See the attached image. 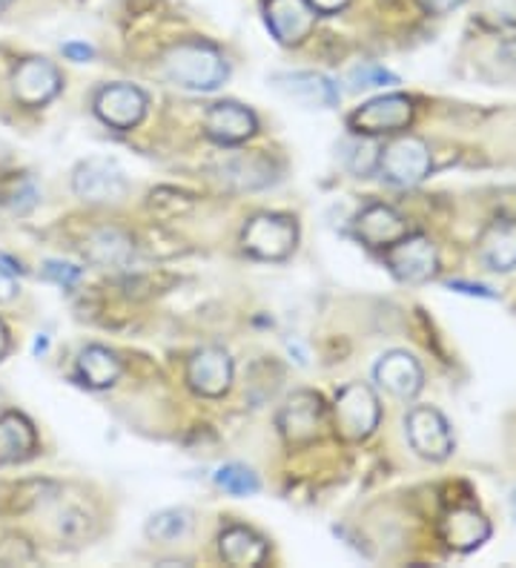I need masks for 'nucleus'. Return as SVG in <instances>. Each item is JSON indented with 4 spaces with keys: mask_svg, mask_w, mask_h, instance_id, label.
<instances>
[{
    "mask_svg": "<svg viewBox=\"0 0 516 568\" xmlns=\"http://www.w3.org/2000/svg\"><path fill=\"white\" fill-rule=\"evenodd\" d=\"M34 450L32 425L18 414L0 416V463H18Z\"/></svg>",
    "mask_w": 516,
    "mask_h": 568,
    "instance_id": "obj_23",
    "label": "nucleus"
},
{
    "mask_svg": "<svg viewBox=\"0 0 516 568\" xmlns=\"http://www.w3.org/2000/svg\"><path fill=\"white\" fill-rule=\"evenodd\" d=\"M219 551L224 557V562H230V566L250 568L262 566L264 557H267V542L255 531H250V528L230 526L219 537Z\"/></svg>",
    "mask_w": 516,
    "mask_h": 568,
    "instance_id": "obj_20",
    "label": "nucleus"
},
{
    "mask_svg": "<svg viewBox=\"0 0 516 568\" xmlns=\"http://www.w3.org/2000/svg\"><path fill=\"white\" fill-rule=\"evenodd\" d=\"M43 278L63 284V287H72V284L81 278V267H75V264H67V262H47L43 264Z\"/></svg>",
    "mask_w": 516,
    "mask_h": 568,
    "instance_id": "obj_29",
    "label": "nucleus"
},
{
    "mask_svg": "<svg viewBox=\"0 0 516 568\" xmlns=\"http://www.w3.org/2000/svg\"><path fill=\"white\" fill-rule=\"evenodd\" d=\"M7 347H9V336H7V327L0 325V359L7 356Z\"/></svg>",
    "mask_w": 516,
    "mask_h": 568,
    "instance_id": "obj_36",
    "label": "nucleus"
},
{
    "mask_svg": "<svg viewBox=\"0 0 516 568\" xmlns=\"http://www.w3.org/2000/svg\"><path fill=\"white\" fill-rule=\"evenodd\" d=\"M333 414H336L338 437L347 439V443H358V439H367L376 430L382 408H378L376 394L367 385L353 382V385L338 390Z\"/></svg>",
    "mask_w": 516,
    "mask_h": 568,
    "instance_id": "obj_3",
    "label": "nucleus"
},
{
    "mask_svg": "<svg viewBox=\"0 0 516 568\" xmlns=\"http://www.w3.org/2000/svg\"><path fill=\"white\" fill-rule=\"evenodd\" d=\"M451 287L454 291H462V293H476V296H485V298H494V293H488L485 287H479V284H462V282H451Z\"/></svg>",
    "mask_w": 516,
    "mask_h": 568,
    "instance_id": "obj_34",
    "label": "nucleus"
},
{
    "mask_svg": "<svg viewBox=\"0 0 516 568\" xmlns=\"http://www.w3.org/2000/svg\"><path fill=\"white\" fill-rule=\"evenodd\" d=\"M186 528H190V514L172 508V511L152 514L150 523H146V537L159 542H172L184 537Z\"/></svg>",
    "mask_w": 516,
    "mask_h": 568,
    "instance_id": "obj_24",
    "label": "nucleus"
},
{
    "mask_svg": "<svg viewBox=\"0 0 516 568\" xmlns=\"http://www.w3.org/2000/svg\"><path fill=\"white\" fill-rule=\"evenodd\" d=\"M63 55L72 58V61H90L95 52H92V47H87V43H67V47H63Z\"/></svg>",
    "mask_w": 516,
    "mask_h": 568,
    "instance_id": "obj_32",
    "label": "nucleus"
},
{
    "mask_svg": "<svg viewBox=\"0 0 516 568\" xmlns=\"http://www.w3.org/2000/svg\"><path fill=\"white\" fill-rule=\"evenodd\" d=\"M275 90L284 92L290 101L302 104L304 110H331L338 101L336 83L318 72H290V75L273 78Z\"/></svg>",
    "mask_w": 516,
    "mask_h": 568,
    "instance_id": "obj_16",
    "label": "nucleus"
},
{
    "mask_svg": "<svg viewBox=\"0 0 516 568\" xmlns=\"http://www.w3.org/2000/svg\"><path fill=\"white\" fill-rule=\"evenodd\" d=\"M264 14L270 32L284 47H299L316 27V9L307 0H267Z\"/></svg>",
    "mask_w": 516,
    "mask_h": 568,
    "instance_id": "obj_11",
    "label": "nucleus"
},
{
    "mask_svg": "<svg viewBox=\"0 0 516 568\" xmlns=\"http://www.w3.org/2000/svg\"><path fill=\"white\" fill-rule=\"evenodd\" d=\"M503 58H505V61L516 63V41L505 43V47H503Z\"/></svg>",
    "mask_w": 516,
    "mask_h": 568,
    "instance_id": "obj_35",
    "label": "nucleus"
},
{
    "mask_svg": "<svg viewBox=\"0 0 516 568\" xmlns=\"http://www.w3.org/2000/svg\"><path fill=\"white\" fill-rule=\"evenodd\" d=\"M413 121V101L407 95H382L373 98L367 104L358 106L353 112L347 124L356 135H367V139H378V135H393V132L407 130Z\"/></svg>",
    "mask_w": 516,
    "mask_h": 568,
    "instance_id": "obj_5",
    "label": "nucleus"
},
{
    "mask_svg": "<svg viewBox=\"0 0 516 568\" xmlns=\"http://www.w3.org/2000/svg\"><path fill=\"white\" fill-rule=\"evenodd\" d=\"M87 256L90 262L101 264V267H127L132 258V242L121 233V230H98L87 239Z\"/></svg>",
    "mask_w": 516,
    "mask_h": 568,
    "instance_id": "obj_22",
    "label": "nucleus"
},
{
    "mask_svg": "<svg viewBox=\"0 0 516 568\" xmlns=\"http://www.w3.org/2000/svg\"><path fill=\"white\" fill-rule=\"evenodd\" d=\"M439 537L451 551L468 555L490 537V523L476 508H451L439 520Z\"/></svg>",
    "mask_w": 516,
    "mask_h": 568,
    "instance_id": "obj_15",
    "label": "nucleus"
},
{
    "mask_svg": "<svg viewBox=\"0 0 516 568\" xmlns=\"http://www.w3.org/2000/svg\"><path fill=\"white\" fill-rule=\"evenodd\" d=\"M186 382L201 396H224L233 382V359L221 347H204L186 365Z\"/></svg>",
    "mask_w": 516,
    "mask_h": 568,
    "instance_id": "obj_14",
    "label": "nucleus"
},
{
    "mask_svg": "<svg viewBox=\"0 0 516 568\" xmlns=\"http://www.w3.org/2000/svg\"><path fill=\"white\" fill-rule=\"evenodd\" d=\"M482 18L494 27H514L516 0H482Z\"/></svg>",
    "mask_w": 516,
    "mask_h": 568,
    "instance_id": "obj_28",
    "label": "nucleus"
},
{
    "mask_svg": "<svg viewBox=\"0 0 516 568\" xmlns=\"http://www.w3.org/2000/svg\"><path fill=\"white\" fill-rule=\"evenodd\" d=\"M324 425V405L322 396L313 390H299L284 403L279 414V428L287 445H307L322 434Z\"/></svg>",
    "mask_w": 516,
    "mask_h": 568,
    "instance_id": "obj_9",
    "label": "nucleus"
},
{
    "mask_svg": "<svg viewBox=\"0 0 516 568\" xmlns=\"http://www.w3.org/2000/svg\"><path fill=\"white\" fill-rule=\"evenodd\" d=\"M78 374H81L83 385H90V388H110L121 376V359L107 347L90 345L78 356Z\"/></svg>",
    "mask_w": 516,
    "mask_h": 568,
    "instance_id": "obj_21",
    "label": "nucleus"
},
{
    "mask_svg": "<svg viewBox=\"0 0 516 568\" xmlns=\"http://www.w3.org/2000/svg\"><path fill=\"white\" fill-rule=\"evenodd\" d=\"M95 115L112 130H132L146 115V95L132 83H112L95 95Z\"/></svg>",
    "mask_w": 516,
    "mask_h": 568,
    "instance_id": "obj_10",
    "label": "nucleus"
},
{
    "mask_svg": "<svg viewBox=\"0 0 516 568\" xmlns=\"http://www.w3.org/2000/svg\"><path fill=\"white\" fill-rule=\"evenodd\" d=\"M416 3H419L427 14H447L454 12V9H459L465 0H416Z\"/></svg>",
    "mask_w": 516,
    "mask_h": 568,
    "instance_id": "obj_31",
    "label": "nucleus"
},
{
    "mask_svg": "<svg viewBox=\"0 0 516 568\" xmlns=\"http://www.w3.org/2000/svg\"><path fill=\"white\" fill-rule=\"evenodd\" d=\"M479 256L485 258L490 271L508 273L516 267V222L499 219L490 224L479 239Z\"/></svg>",
    "mask_w": 516,
    "mask_h": 568,
    "instance_id": "obj_19",
    "label": "nucleus"
},
{
    "mask_svg": "<svg viewBox=\"0 0 516 568\" xmlns=\"http://www.w3.org/2000/svg\"><path fill=\"white\" fill-rule=\"evenodd\" d=\"M351 83L353 90H373V87H393V83H399V78L376 67V63H362L351 72Z\"/></svg>",
    "mask_w": 516,
    "mask_h": 568,
    "instance_id": "obj_27",
    "label": "nucleus"
},
{
    "mask_svg": "<svg viewBox=\"0 0 516 568\" xmlns=\"http://www.w3.org/2000/svg\"><path fill=\"white\" fill-rule=\"evenodd\" d=\"M204 130L219 144H241L255 132V115L247 106L215 104L204 115Z\"/></svg>",
    "mask_w": 516,
    "mask_h": 568,
    "instance_id": "obj_18",
    "label": "nucleus"
},
{
    "mask_svg": "<svg viewBox=\"0 0 516 568\" xmlns=\"http://www.w3.org/2000/svg\"><path fill=\"white\" fill-rule=\"evenodd\" d=\"M393 276L407 284H425L439 271V253L427 236H402L385 250Z\"/></svg>",
    "mask_w": 516,
    "mask_h": 568,
    "instance_id": "obj_7",
    "label": "nucleus"
},
{
    "mask_svg": "<svg viewBox=\"0 0 516 568\" xmlns=\"http://www.w3.org/2000/svg\"><path fill=\"white\" fill-rule=\"evenodd\" d=\"M9 3H12V0H0V12H3V9H7Z\"/></svg>",
    "mask_w": 516,
    "mask_h": 568,
    "instance_id": "obj_37",
    "label": "nucleus"
},
{
    "mask_svg": "<svg viewBox=\"0 0 516 568\" xmlns=\"http://www.w3.org/2000/svg\"><path fill=\"white\" fill-rule=\"evenodd\" d=\"M378 153H382V150L373 144V139H367V135H358V139L353 141L351 153H347V166H351L356 175L373 173V170L378 166Z\"/></svg>",
    "mask_w": 516,
    "mask_h": 568,
    "instance_id": "obj_26",
    "label": "nucleus"
},
{
    "mask_svg": "<svg viewBox=\"0 0 516 568\" xmlns=\"http://www.w3.org/2000/svg\"><path fill=\"white\" fill-rule=\"evenodd\" d=\"M378 170L396 187H413L431 173V146L416 135H399L378 153Z\"/></svg>",
    "mask_w": 516,
    "mask_h": 568,
    "instance_id": "obj_4",
    "label": "nucleus"
},
{
    "mask_svg": "<svg viewBox=\"0 0 516 568\" xmlns=\"http://www.w3.org/2000/svg\"><path fill=\"white\" fill-rule=\"evenodd\" d=\"M353 227H356L358 242L373 250H387L402 236H407V222L387 204H371V207L362 210Z\"/></svg>",
    "mask_w": 516,
    "mask_h": 568,
    "instance_id": "obj_17",
    "label": "nucleus"
},
{
    "mask_svg": "<svg viewBox=\"0 0 516 568\" xmlns=\"http://www.w3.org/2000/svg\"><path fill=\"white\" fill-rule=\"evenodd\" d=\"M307 3L322 14H333V12H338V9L347 7V0H307Z\"/></svg>",
    "mask_w": 516,
    "mask_h": 568,
    "instance_id": "obj_33",
    "label": "nucleus"
},
{
    "mask_svg": "<svg viewBox=\"0 0 516 568\" xmlns=\"http://www.w3.org/2000/svg\"><path fill=\"white\" fill-rule=\"evenodd\" d=\"M12 92L23 106H43L61 92V75L43 58H29L14 70Z\"/></svg>",
    "mask_w": 516,
    "mask_h": 568,
    "instance_id": "obj_12",
    "label": "nucleus"
},
{
    "mask_svg": "<svg viewBox=\"0 0 516 568\" xmlns=\"http://www.w3.org/2000/svg\"><path fill=\"white\" fill-rule=\"evenodd\" d=\"M14 293H18V278H14L12 267L0 262V302H9Z\"/></svg>",
    "mask_w": 516,
    "mask_h": 568,
    "instance_id": "obj_30",
    "label": "nucleus"
},
{
    "mask_svg": "<svg viewBox=\"0 0 516 568\" xmlns=\"http://www.w3.org/2000/svg\"><path fill=\"white\" fill-rule=\"evenodd\" d=\"M405 430L411 448L419 454L422 459L431 463H442L454 454V434L447 425L445 416L431 405H419L405 416Z\"/></svg>",
    "mask_w": 516,
    "mask_h": 568,
    "instance_id": "obj_6",
    "label": "nucleus"
},
{
    "mask_svg": "<svg viewBox=\"0 0 516 568\" xmlns=\"http://www.w3.org/2000/svg\"><path fill=\"white\" fill-rule=\"evenodd\" d=\"M215 483H219L221 488L227 494H233V497H250V494L259 491V477H255L250 468H244V465H224V468H219V474H215Z\"/></svg>",
    "mask_w": 516,
    "mask_h": 568,
    "instance_id": "obj_25",
    "label": "nucleus"
},
{
    "mask_svg": "<svg viewBox=\"0 0 516 568\" xmlns=\"http://www.w3.org/2000/svg\"><path fill=\"white\" fill-rule=\"evenodd\" d=\"M164 75L186 90H219L227 81V61L210 43H179L164 55Z\"/></svg>",
    "mask_w": 516,
    "mask_h": 568,
    "instance_id": "obj_1",
    "label": "nucleus"
},
{
    "mask_svg": "<svg viewBox=\"0 0 516 568\" xmlns=\"http://www.w3.org/2000/svg\"><path fill=\"white\" fill-rule=\"evenodd\" d=\"M72 190L90 204H115L127 195L124 170L110 159H90L78 164L72 175Z\"/></svg>",
    "mask_w": 516,
    "mask_h": 568,
    "instance_id": "obj_8",
    "label": "nucleus"
},
{
    "mask_svg": "<svg viewBox=\"0 0 516 568\" xmlns=\"http://www.w3.org/2000/svg\"><path fill=\"white\" fill-rule=\"evenodd\" d=\"M373 376H376L378 388L387 390L396 399H413L422 390V385H425L422 365L407 351H391V354L382 356Z\"/></svg>",
    "mask_w": 516,
    "mask_h": 568,
    "instance_id": "obj_13",
    "label": "nucleus"
},
{
    "mask_svg": "<svg viewBox=\"0 0 516 568\" xmlns=\"http://www.w3.org/2000/svg\"><path fill=\"white\" fill-rule=\"evenodd\" d=\"M299 227L287 215H255L244 227L241 244L262 262H284L296 250Z\"/></svg>",
    "mask_w": 516,
    "mask_h": 568,
    "instance_id": "obj_2",
    "label": "nucleus"
}]
</instances>
